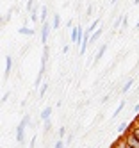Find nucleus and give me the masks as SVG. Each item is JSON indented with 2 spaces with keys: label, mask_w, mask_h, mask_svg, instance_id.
<instances>
[{
  "label": "nucleus",
  "mask_w": 139,
  "mask_h": 148,
  "mask_svg": "<svg viewBox=\"0 0 139 148\" xmlns=\"http://www.w3.org/2000/svg\"><path fill=\"white\" fill-rule=\"evenodd\" d=\"M30 22H38V7H34L30 11Z\"/></svg>",
  "instance_id": "13"
},
{
  "label": "nucleus",
  "mask_w": 139,
  "mask_h": 148,
  "mask_svg": "<svg viewBox=\"0 0 139 148\" xmlns=\"http://www.w3.org/2000/svg\"><path fill=\"white\" fill-rule=\"evenodd\" d=\"M50 114H52V107H45V109L41 111V120H43V121L50 120Z\"/></svg>",
  "instance_id": "6"
},
{
  "label": "nucleus",
  "mask_w": 139,
  "mask_h": 148,
  "mask_svg": "<svg viewBox=\"0 0 139 148\" xmlns=\"http://www.w3.org/2000/svg\"><path fill=\"white\" fill-rule=\"evenodd\" d=\"M18 32H20V34H23V36H34V34H36V30H34V29H29V27H20Z\"/></svg>",
  "instance_id": "5"
},
{
  "label": "nucleus",
  "mask_w": 139,
  "mask_h": 148,
  "mask_svg": "<svg viewBox=\"0 0 139 148\" xmlns=\"http://www.w3.org/2000/svg\"><path fill=\"white\" fill-rule=\"evenodd\" d=\"M134 121H136V125H137V127H139V114H137V118H136V120H134Z\"/></svg>",
  "instance_id": "23"
},
{
  "label": "nucleus",
  "mask_w": 139,
  "mask_h": 148,
  "mask_svg": "<svg viewBox=\"0 0 139 148\" xmlns=\"http://www.w3.org/2000/svg\"><path fill=\"white\" fill-rule=\"evenodd\" d=\"M64 134H66V127H61V129H59V139H62Z\"/></svg>",
  "instance_id": "18"
},
{
  "label": "nucleus",
  "mask_w": 139,
  "mask_h": 148,
  "mask_svg": "<svg viewBox=\"0 0 139 148\" xmlns=\"http://www.w3.org/2000/svg\"><path fill=\"white\" fill-rule=\"evenodd\" d=\"M59 25H61V16H59V14H53V22H52V29L55 30V29H59Z\"/></svg>",
  "instance_id": "9"
},
{
  "label": "nucleus",
  "mask_w": 139,
  "mask_h": 148,
  "mask_svg": "<svg viewBox=\"0 0 139 148\" xmlns=\"http://www.w3.org/2000/svg\"><path fill=\"white\" fill-rule=\"evenodd\" d=\"M47 89H48V86H47V84H43V86H41V89H39V97H41V98L45 97V93H47Z\"/></svg>",
  "instance_id": "16"
},
{
  "label": "nucleus",
  "mask_w": 139,
  "mask_h": 148,
  "mask_svg": "<svg viewBox=\"0 0 139 148\" xmlns=\"http://www.w3.org/2000/svg\"><path fill=\"white\" fill-rule=\"evenodd\" d=\"M123 107H125V102H121V103H120V105H118V109H116V111H114V116H118V114H120V112H121V111H123Z\"/></svg>",
  "instance_id": "17"
},
{
  "label": "nucleus",
  "mask_w": 139,
  "mask_h": 148,
  "mask_svg": "<svg viewBox=\"0 0 139 148\" xmlns=\"http://www.w3.org/2000/svg\"><path fill=\"white\" fill-rule=\"evenodd\" d=\"M98 25H100V18H96V20H94V22H93V23L89 25V29H88V30H86V32H88V34H93V32H94V30H96V27H98Z\"/></svg>",
  "instance_id": "8"
},
{
  "label": "nucleus",
  "mask_w": 139,
  "mask_h": 148,
  "mask_svg": "<svg viewBox=\"0 0 139 148\" xmlns=\"http://www.w3.org/2000/svg\"><path fill=\"white\" fill-rule=\"evenodd\" d=\"M134 111H136V112H139V103H137V105H136V107H134Z\"/></svg>",
  "instance_id": "24"
},
{
  "label": "nucleus",
  "mask_w": 139,
  "mask_h": 148,
  "mask_svg": "<svg viewBox=\"0 0 139 148\" xmlns=\"http://www.w3.org/2000/svg\"><path fill=\"white\" fill-rule=\"evenodd\" d=\"M132 86H134V79H128V80L125 82V86H123V89H121V91H123V93H127V91L130 89Z\"/></svg>",
  "instance_id": "12"
},
{
  "label": "nucleus",
  "mask_w": 139,
  "mask_h": 148,
  "mask_svg": "<svg viewBox=\"0 0 139 148\" xmlns=\"http://www.w3.org/2000/svg\"><path fill=\"white\" fill-rule=\"evenodd\" d=\"M7 98H9V93H4V97H2V103H5V102H7Z\"/></svg>",
  "instance_id": "22"
},
{
  "label": "nucleus",
  "mask_w": 139,
  "mask_h": 148,
  "mask_svg": "<svg viewBox=\"0 0 139 148\" xmlns=\"http://www.w3.org/2000/svg\"><path fill=\"white\" fill-rule=\"evenodd\" d=\"M50 29H52V25H50L48 22H45V23H43V27H41V43H43V45H47V41H48Z\"/></svg>",
  "instance_id": "2"
},
{
  "label": "nucleus",
  "mask_w": 139,
  "mask_h": 148,
  "mask_svg": "<svg viewBox=\"0 0 139 148\" xmlns=\"http://www.w3.org/2000/svg\"><path fill=\"white\" fill-rule=\"evenodd\" d=\"M55 148H64V143H62V139H59V141L55 143Z\"/></svg>",
  "instance_id": "21"
},
{
  "label": "nucleus",
  "mask_w": 139,
  "mask_h": 148,
  "mask_svg": "<svg viewBox=\"0 0 139 148\" xmlns=\"http://www.w3.org/2000/svg\"><path fill=\"white\" fill-rule=\"evenodd\" d=\"M100 36H102V30H100V29H96V30H94V32L91 34V38H89V43H94V41H96V39H98Z\"/></svg>",
  "instance_id": "10"
},
{
  "label": "nucleus",
  "mask_w": 139,
  "mask_h": 148,
  "mask_svg": "<svg viewBox=\"0 0 139 148\" xmlns=\"http://www.w3.org/2000/svg\"><path fill=\"white\" fill-rule=\"evenodd\" d=\"M50 127H52V123H50V120H47V121H45V132L50 130Z\"/></svg>",
  "instance_id": "20"
},
{
  "label": "nucleus",
  "mask_w": 139,
  "mask_h": 148,
  "mask_svg": "<svg viewBox=\"0 0 139 148\" xmlns=\"http://www.w3.org/2000/svg\"><path fill=\"white\" fill-rule=\"evenodd\" d=\"M136 29H139V22H137V25H136Z\"/></svg>",
  "instance_id": "26"
},
{
  "label": "nucleus",
  "mask_w": 139,
  "mask_h": 148,
  "mask_svg": "<svg viewBox=\"0 0 139 148\" xmlns=\"http://www.w3.org/2000/svg\"><path fill=\"white\" fill-rule=\"evenodd\" d=\"M29 116H23V120L20 121V125H18V129H16V141L21 145L23 143V137H25V127L29 125Z\"/></svg>",
  "instance_id": "1"
},
{
  "label": "nucleus",
  "mask_w": 139,
  "mask_h": 148,
  "mask_svg": "<svg viewBox=\"0 0 139 148\" xmlns=\"http://www.w3.org/2000/svg\"><path fill=\"white\" fill-rule=\"evenodd\" d=\"M27 9H29V11L34 9V0H29V2H27Z\"/></svg>",
  "instance_id": "19"
},
{
  "label": "nucleus",
  "mask_w": 139,
  "mask_h": 148,
  "mask_svg": "<svg viewBox=\"0 0 139 148\" xmlns=\"http://www.w3.org/2000/svg\"><path fill=\"white\" fill-rule=\"evenodd\" d=\"M125 148H134V146H130V145H125Z\"/></svg>",
  "instance_id": "25"
},
{
  "label": "nucleus",
  "mask_w": 139,
  "mask_h": 148,
  "mask_svg": "<svg viewBox=\"0 0 139 148\" xmlns=\"http://www.w3.org/2000/svg\"><path fill=\"white\" fill-rule=\"evenodd\" d=\"M11 68H13V57H11V56H5V71H4V79L9 77Z\"/></svg>",
  "instance_id": "4"
},
{
  "label": "nucleus",
  "mask_w": 139,
  "mask_h": 148,
  "mask_svg": "<svg viewBox=\"0 0 139 148\" xmlns=\"http://www.w3.org/2000/svg\"><path fill=\"white\" fill-rule=\"evenodd\" d=\"M123 136H125V143H127V145H130V146H134V148H139V139H137L132 132L123 134Z\"/></svg>",
  "instance_id": "3"
},
{
  "label": "nucleus",
  "mask_w": 139,
  "mask_h": 148,
  "mask_svg": "<svg viewBox=\"0 0 139 148\" xmlns=\"http://www.w3.org/2000/svg\"><path fill=\"white\" fill-rule=\"evenodd\" d=\"M11 14H13V11L9 9V13H5V14L2 16V25H5V23H7V20H11Z\"/></svg>",
  "instance_id": "14"
},
{
  "label": "nucleus",
  "mask_w": 139,
  "mask_h": 148,
  "mask_svg": "<svg viewBox=\"0 0 139 148\" xmlns=\"http://www.w3.org/2000/svg\"><path fill=\"white\" fill-rule=\"evenodd\" d=\"M47 14H48V7H41V14H39L41 23H45V22H47Z\"/></svg>",
  "instance_id": "11"
},
{
  "label": "nucleus",
  "mask_w": 139,
  "mask_h": 148,
  "mask_svg": "<svg viewBox=\"0 0 139 148\" xmlns=\"http://www.w3.org/2000/svg\"><path fill=\"white\" fill-rule=\"evenodd\" d=\"M105 50H107V45H102L100 47V50H98V54H96L94 56V62H98L102 57H103V54H105Z\"/></svg>",
  "instance_id": "7"
},
{
  "label": "nucleus",
  "mask_w": 139,
  "mask_h": 148,
  "mask_svg": "<svg viewBox=\"0 0 139 148\" xmlns=\"http://www.w3.org/2000/svg\"><path fill=\"white\" fill-rule=\"evenodd\" d=\"M127 129H128V123H121L120 127H118V132H120V134H125Z\"/></svg>",
  "instance_id": "15"
},
{
  "label": "nucleus",
  "mask_w": 139,
  "mask_h": 148,
  "mask_svg": "<svg viewBox=\"0 0 139 148\" xmlns=\"http://www.w3.org/2000/svg\"><path fill=\"white\" fill-rule=\"evenodd\" d=\"M111 2H112V4H114V2H116V0H111Z\"/></svg>",
  "instance_id": "27"
}]
</instances>
